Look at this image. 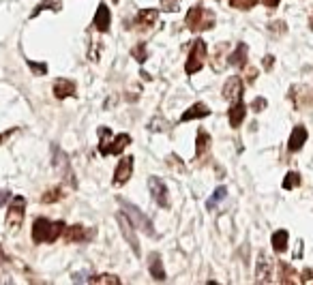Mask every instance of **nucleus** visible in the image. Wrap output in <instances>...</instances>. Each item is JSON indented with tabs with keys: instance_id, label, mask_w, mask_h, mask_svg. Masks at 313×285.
Returning <instances> with one entry per match:
<instances>
[{
	"instance_id": "f257e3e1",
	"label": "nucleus",
	"mask_w": 313,
	"mask_h": 285,
	"mask_svg": "<svg viewBox=\"0 0 313 285\" xmlns=\"http://www.w3.org/2000/svg\"><path fill=\"white\" fill-rule=\"evenodd\" d=\"M62 232H65V223L62 221L37 219L33 225V240L35 242H54L56 238H60Z\"/></svg>"
},
{
	"instance_id": "f03ea898",
	"label": "nucleus",
	"mask_w": 313,
	"mask_h": 285,
	"mask_svg": "<svg viewBox=\"0 0 313 285\" xmlns=\"http://www.w3.org/2000/svg\"><path fill=\"white\" fill-rule=\"evenodd\" d=\"M118 204H120V208H122V212L127 215L131 221H133V225L138 227V230H142L144 234H148V236H154V227H152V221L144 215V212L138 208V206H133V204H129L127 200H118Z\"/></svg>"
},
{
	"instance_id": "7ed1b4c3",
	"label": "nucleus",
	"mask_w": 313,
	"mask_h": 285,
	"mask_svg": "<svg viewBox=\"0 0 313 285\" xmlns=\"http://www.w3.org/2000/svg\"><path fill=\"white\" fill-rule=\"evenodd\" d=\"M204 60H206V45H204V41L202 39H197L195 41V45H193V52L189 54V60H187V73H197V71L202 69L204 65Z\"/></svg>"
},
{
	"instance_id": "20e7f679",
	"label": "nucleus",
	"mask_w": 313,
	"mask_h": 285,
	"mask_svg": "<svg viewBox=\"0 0 313 285\" xmlns=\"http://www.w3.org/2000/svg\"><path fill=\"white\" fill-rule=\"evenodd\" d=\"M148 187H150V195L152 200L159 204L161 208H170V193H168V187L161 178H148Z\"/></svg>"
},
{
	"instance_id": "39448f33",
	"label": "nucleus",
	"mask_w": 313,
	"mask_h": 285,
	"mask_svg": "<svg viewBox=\"0 0 313 285\" xmlns=\"http://www.w3.org/2000/svg\"><path fill=\"white\" fill-rule=\"evenodd\" d=\"M24 210H26V200L17 195L11 202L9 210H7V225L11 227V230L13 227H19V223H22V219H24Z\"/></svg>"
},
{
	"instance_id": "423d86ee",
	"label": "nucleus",
	"mask_w": 313,
	"mask_h": 285,
	"mask_svg": "<svg viewBox=\"0 0 313 285\" xmlns=\"http://www.w3.org/2000/svg\"><path fill=\"white\" fill-rule=\"evenodd\" d=\"M131 172H133V157L131 155L120 157L116 172H114V185H124L131 178Z\"/></svg>"
},
{
	"instance_id": "0eeeda50",
	"label": "nucleus",
	"mask_w": 313,
	"mask_h": 285,
	"mask_svg": "<svg viewBox=\"0 0 313 285\" xmlns=\"http://www.w3.org/2000/svg\"><path fill=\"white\" fill-rule=\"evenodd\" d=\"M116 219H118V225H120V232H122L124 240L129 242V247L133 249V253H138L140 255V244H138V238H135V234H133V221L127 215H118Z\"/></svg>"
},
{
	"instance_id": "6e6552de",
	"label": "nucleus",
	"mask_w": 313,
	"mask_h": 285,
	"mask_svg": "<svg viewBox=\"0 0 313 285\" xmlns=\"http://www.w3.org/2000/svg\"><path fill=\"white\" fill-rule=\"evenodd\" d=\"M255 277L259 283H270L273 281V264H270L268 255L262 251L259 253V260H257V268H255Z\"/></svg>"
},
{
	"instance_id": "1a4fd4ad",
	"label": "nucleus",
	"mask_w": 313,
	"mask_h": 285,
	"mask_svg": "<svg viewBox=\"0 0 313 285\" xmlns=\"http://www.w3.org/2000/svg\"><path fill=\"white\" fill-rule=\"evenodd\" d=\"M243 97V79L241 77H229L223 86V99L225 101H238Z\"/></svg>"
},
{
	"instance_id": "9d476101",
	"label": "nucleus",
	"mask_w": 313,
	"mask_h": 285,
	"mask_svg": "<svg viewBox=\"0 0 313 285\" xmlns=\"http://www.w3.org/2000/svg\"><path fill=\"white\" fill-rule=\"evenodd\" d=\"M129 144H131V137H129L127 133H122V135H116V137H114L112 144H108L106 148H101L99 152H101L103 157H106V155H120V152L127 148Z\"/></svg>"
},
{
	"instance_id": "9b49d317",
	"label": "nucleus",
	"mask_w": 313,
	"mask_h": 285,
	"mask_svg": "<svg viewBox=\"0 0 313 285\" xmlns=\"http://www.w3.org/2000/svg\"><path fill=\"white\" fill-rule=\"evenodd\" d=\"M245 114H247V107L243 103V99L234 101L232 109H229V125H232L234 129H238V127H241V122L245 120Z\"/></svg>"
},
{
	"instance_id": "f8f14e48",
	"label": "nucleus",
	"mask_w": 313,
	"mask_h": 285,
	"mask_svg": "<svg viewBox=\"0 0 313 285\" xmlns=\"http://www.w3.org/2000/svg\"><path fill=\"white\" fill-rule=\"evenodd\" d=\"M307 141V131L305 127H294L290 133V141H288V148L290 150H300L302 146H305Z\"/></svg>"
},
{
	"instance_id": "ddd939ff",
	"label": "nucleus",
	"mask_w": 313,
	"mask_h": 285,
	"mask_svg": "<svg viewBox=\"0 0 313 285\" xmlns=\"http://www.w3.org/2000/svg\"><path fill=\"white\" fill-rule=\"evenodd\" d=\"M54 95H56V99L73 97V95H75V84H73V81H69V79H56Z\"/></svg>"
},
{
	"instance_id": "4468645a",
	"label": "nucleus",
	"mask_w": 313,
	"mask_h": 285,
	"mask_svg": "<svg viewBox=\"0 0 313 285\" xmlns=\"http://www.w3.org/2000/svg\"><path fill=\"white\" fill-rule=\"evenodd\" d=\"M208 114H211V109H208L204 103H193V105L180 116V120H182V122H189V120H195V118H204V116H208Z\"/></svg>"
},
{
	"instance_id": "2eb2a0df",
	"label": "nucleus",
	"mask_w": 313,
	"mask_h": 285,
	"mask_svg": "<svg viewBox=\"0 0 313 285\" xmlns=\"http://www.w3.org/2000/svg\"><path fill=\"white\" fill-rule=\"evenodd\" d=\"M95 28L99 30V33H108V28H110V9L106 5H99V9H97Z\"/></svg>"
},
{
	"instance_id": "dca6fc26",
	"label": "nucleus",
	"mask_w": 313,
	"mask_h": 285,
	"mask_svg": "<svg viewBox=\"0 0 313 285\" xmlns=\"http://www.w3.org/2000/svg\"><path fill=\"white\" fill-rule=\"evenodd\" d=\"M148 268H150L152 279H156V281H165V270H163V262H161V255H159V253H152V255H150Z\"/></svg>"
},
{
	"instance_id": "f3484780",
	"label": "nucleus",
	"mask_w": 313,
	"mask_h": 285,
	"mask_svg": "<svg viewBox=\"0 0 313 285\" xmlns=\"http://www.w3.org/2000/svg\"><path fill=\"white\" fill-rule=\"evenodd\" d=\"M86 230L84 225H69V230L65 232V238L67 242H82V240H86Z\"/></svg>"
},
{
	"instance_id": "a211bd4d",
	"label": "nucleus",
	"mask_w": 313,
	"mask_h": 285,
	"mask_svg": "<svg viewBox=\"0 0 313 285\" xmlns=\"http://www.w3.org/2000/svg\"><path fill=\"white\" fill-rule=\"evenodd\" d=\"M273 249L277 253H283L288 249V232L285 230H279L273 234Z\"/></svg>"
},
{
	"instance_id": "6ab92c4d",
	"label": "nucleus",
	"mask_w": 313,
	"mask_h": 285,
	"mask_svg": "<svg viewBox=\"0 0 313 285\" xmlns=\"http://www.w3.org/2000/svg\"><path fill=\"white\" fill-rule=\"evenodd\" d=\"M247 63V45L241 43L236 49H234V54L229 56V65H234V67H243Z\"/></svg>"
},
{
	"instance_id": "aec40b11",
	"label": "nucleus",
	"mask_w": 313,
	"mask_h": 285,
	"mask_svg": "<svg viewBox=\"0 0 313 285\" xmlns=\"http://www.w3.org/2000/svg\"><path fill=\"white\" fill-rule=\"evenodd\" d=\"M54 165L58 167V172H60V174L65 176L67 180H69V178H73V176H71V165H69V163H67V157L62 155L60 150H58V157L54 159Z\"/></svg>"
},
{
	"instance_id": "412c9836",
	"label": "nucleus",
	"mask_w": 313,
	"mask_h": 285,
	"mask_svg": "<svg viewBox=\"0 0 313 285\" xmlns=\"http://www.w3.org/2000/svg\"><path fill=\"white\" fill-rule=\"evenodd\" d=\"M156 17H159V13L154 11V9H144V11L138 13V22L140 24H146V26H150L156 22Z\"/></svg>"
},
{
	"instance_id": "4be33fe9",
	"label": "nucleus",
	"mask_w": 313,
	"mask_h": 285,
	"mask_svg": "<svg viewBox=\"0 0 313 285\" xmlns=\"http://www.w3.org/2000/svg\"><path fill=\"white\" fill-rule=\"evenodd\" d=\"M200 17H204V11L202 9H191L189 13H187V26L189 28H200Z\"/></svg>"
},
{
	"instance_id": "5701e85b",
	"label": "nucleus",
	"mask_w": 313,
	"mask_h": 285,
	"mask_svg": "<svg viewBox=\"0 0 313 285\" xmlns=\"http://www.w3.org/2000/svg\"><path fill=\"white\" fill-rule=\"evenodd\" d=\"M208 146H211V135H208L206 131H200V133H197V146H195L197 157H200L204 150H208Z\"/></svg>"
},
{
	"instance_id": "b1692460",
	"label": "nucleus",
	"mask_w": 313,
	"mask_h": 285,
	"mask_svg": "<svg viewBox=\"0 0 313 285\" xmlns=\"http://www.w3.org/2000/svg\"><path fill=\"white\" fill-rule=\"evenodd\" d=\"M300 185V176H298V172H290V174L283 178V189H294Z\"/></svg>"
},
{
	"instance_id": "393cba45",
	"label": "nucleus",
	"mask_w": 313,
	"mask_h": 285,
	"mask_svg": "<svg viewBox=\"0 0 313 285\" xmlns=\"http://www.w3.org/2000/svg\"><path fill=\"white\" fill-rule=\"evenodd\" d=\"M88 283H110V285H118L120 279L114 277V274H97V277H92Z\"/></svg>"
},
{
	"instance_id": "a878e982",
	"label": "nucleus",
	"mask_w": 313,
	"mask_h": 285,
	"mask_svg": "<svg viewBox=\"0 0 313 285\" xmlns=\"http://www.w3.org/2000/svg\"><path fill=\"white\" fill-rule=\"evenodd\" d=\"M225 195H227V193H225V187H219V189L215 191V195H213L211 200H208V208L213 210V206H215V204H217L219 200H225Z\"/></svg>"
},
{
	"instance_id": "bb28decb",
	"label": "nucleus",
	"mask_w": 313,
	"mask_h": 285,
	"mask_svg": "<svg viewBox=\"0 0 313 285\" xmlns=\"http://www.w3.org/2000/svg\"><path fill=\"white\" fill-rule=\"evenodd\" d=\"M133 58L138 60V63H144V60H146V45H144V43H140V45L133 47Z\"/></svg>"
},
{
	"instance_id": "cd10ccee",
	"label": "nucleus",
	"mask_w": 313,
	"mask_h": 285,
	"mask_svg": "<svg viewBox=\"0 0 313 285\" xmlns=\"http://www.w3.org/2000/svg\"><path fill=\"white\" fill-rule=\"evenodd\" d=\"M28 67L33 69V73H37V75H43L45 71H47V65H43V63H33V60L28 63Z\"/></svg>"
},
{
	"instance_id": "c85d7f7f",
	"label": "nucleus",
	"mask_w": 313,
	"mask_h": 285,
	"mask_svg": "<svg viewBox=\"0 0 313 285\" xmlns=\"http://www.w3.org/2000/svg\"><path fill=\"white\" fill-rule=\"evenodd\" d=\"M251 107H253V111H262V109L266 107V99H264V97H257L253 103H251Z\"/></svg>"
},
{
	"instance_id": "c756f323",
	"label": "nucleus",
	"mask_w": 313,
	"mask_h": 285,
	"mask_svg": "<svg viewBox=\"0 0 313 285\" xmlns=\"http://www.w3.org/2000/svg\"><path fill=\"white\" fill-rule=\"evenodd\" d=\"M264 3H266L268 7H277V5L281 3V0H264Z\"/></svg>"
},
{
	"instance_id": "7c9ffc66",
	"label": "nucleus",
	"mask_w": 313,
	"mask_h": 285,
	"mask_svg": "<svg viewBox=\"0 0 313 285\" xmlns=\"http://www.w3.org/2000/svg\"><path fill=\"white\" fill-rule=\"evenodd\" d=\"M114 3H118V0H114Z\"/></svg>"
}]
</instances>
